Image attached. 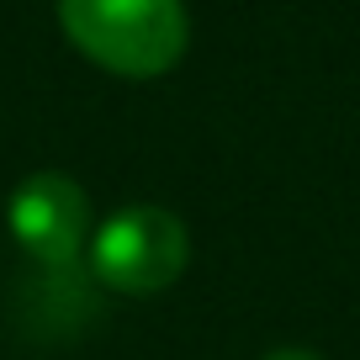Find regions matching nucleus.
Wrapping results in <instances>:
<instances>
[{"instance_id": "4", "label": "nucleus", "mask_w": 360, "mask_h": 360, "mask_svg": "<svg viewBox=\"0 0 360 360\" xmlns=\"http://www.w3.org/2000/svg\"><path fill=\"white\" fill-rule=\"evenodd\" d=\"M259 360H323L318 349H302V345H281V349H270V355H259Z\"/></svg>"}, {"instance_id": "3", "label": "nucleus", "mask_w": 360, "mask_h": 360, "mask_svg": "<svg viewBox=\"0 0 360 360\" xmlns=\"http://www.w3.org/2000/svg\"><path fill=\"white\" fill-rule=\"evenodd\" d=\"M6 228L22 244V255H32L48 270H69L75 255L90 238V202L69 175L58 169H37L6 202Z\"/></svg>"}, {"instance_id": "1", "label": "nucleus", "mask_w": 360, "mask_h": 360, "mask_svg": "<svg viewBox=\"0 0 360 360\" xmlns=\"http://www.w3.org/2000/svg\"><path fill=\"white\" fill-rule=\"evenodd\" d=\"M58 27L96 69L122 79L169 75L191 43L180 0H58Z\"/></svg>"}, {"instance_id": "2", "label": "nucleus", "mask_w": 360, "mask_h": 360, "mask_svg": "<svg viewBox=\"0 0 360 360\" xmlns=\"http://www.w3.org/2000/svg\"><path fill=\"white\" fill-rule=\"evenodd\" d=\"M191 259V233L169 207H122L90 233L96 281L127 297H148L180 281Z\"/></svg>"}]
</instances>
